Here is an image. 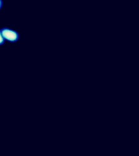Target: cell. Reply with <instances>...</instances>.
Segmentation results:
<instances>
[{
    "label": "cell",
    "mask_w": 139,
    "mask_h": 156,
    "mask_svg": "<svg viewBox=\"0 0 139 156\" xmlns=\"http://www.w3.org/2000/svg\"><path fill=\"white\" fill-rule=\"evenodd\" d=\"M3 7V0H0V9Z\"/></svg>",
    "instance_id": "3957f363"
},
{
    "label": "cell",
    "mask_w": 139,
    "mask_h": 156,
    "mask_svg": "<svg viewBox=\"0 0 139 156\" xmlns=\"http://www.w3.org/2000/svg\"><path fill=\"white\" fill-rule=\"evenodd\" d=\"M5 39H3L2 34H1V30H0V46L5 44Z\"/></svg>",
    "instance_id": "7a4b0ae2"
},
{
    "label": "cell",
    "mask_w": 139,
    "mask_h": 156,
    "mask_svg": "<svg viewBox=\"0 0 139 156\" xmlns=\"http://www.w3.org/2000/svg\"><path fill=\"white\" fill-rule=\"evenodd\" d=\"M1 34L5 40L10 42H16L19 39V34L14 30L4 27L0 29Z\"/></svg>",
    "instance_id": "6da1fadb"
}]
</instances>
